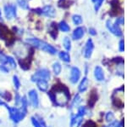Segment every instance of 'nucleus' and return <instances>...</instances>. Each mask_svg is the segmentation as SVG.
Here are the masks:
<instances>
[{
	"mask_svg": "<svg viewBox=\"0 0 127 127\" xmlns=\"http://www.w3.org/2000/svg\"><path fill=\"white\" fill-rule=\"evenodd\" d=\"M0 70L1 71H3V73H8V69L6 68V67H4V66H0Z\"/></svg>",
	"mask_w": 127,
	"mask_h": 127,
	"instance_id": "35",
	"label": "nucleus"
},
{
	"mask_svg": "<svg viewBox=\"0 0 127 127\" xmlns=\"http://www.w3.org/2000/svg\"><path fill=\"white\" fill-rule=\"evenodd\" d=\"M4 14L7 19H12L16 15V7L15 5H6L4 7Z\"/></svg>",
	"mask_w": 127,
	"mask_h": 127,
	"instance_id": "8",
	"label": "nucleus"
},
{
	"mask_svg": "<svg viewBox=\"0 0 127 127\" xmlns=\"http://www.w3.org/2000/svg\"><path fill=\"white\" fill-rule=\"evenodd\" d=\"M41 14L48 17H54L55 16V9L53 6L48 5L45 6L43 9H41Z\"/></svg>",
	"mask_w": 127,
	"mask_h": 127,
	"instance_id": "10",
	"label": "nucleus"
},
{
	"mask_svg": "<svg viewBox=\"0 0 127 127\" xmlns=\"http://www.w3.org/2000/svg\"><path fill=\"white\" fill-rule=\"evenodd\" d=\"M53 69H54V72L55 74L59 75V73H61V69H62V67H61V65L59 64V62H55L54 64V66H53Z\"/></svg>",
	"mask_w": 127,
	"mask_h": 127,
	"instance_id": "19",
	"label": "nucleus"
},
{
	"mask_svg": "<svg viewBox=\"0 0 127 127\" xmlns=\"http://www.w3.org/2000/svg\"><path fill=\"white\" fill-rule=\"evenodd\" d=\"M6 103H4V102H3V101H2V100H0V106L1 105H3V106H4Z\"/></svg>",
	"mask_w": 127,
	"mask_h": 127,
	"instance_id": "37",
	"label": "nucleus"
},
{
	"mask_svg": "<svg viewBox=\"0 0 127 127\" xmlns=\"http://www.w3.org/2000/svg\"><path fill=\"white\" fill-rule=\"evenodd\" d=\"M59 29L62 31V32H69L70 28H69V25L65 21H61L60 23H59Z\"/></svg>",
	"mask_w": 127,
	"mask_h": 127,
	"instance_id": "18",
	"label": "nucleus"
},
{
	"mask_svg": "<svg viewBox=\"0 0 127 127\" xmlns=\"http://www.w3.org/2000/svg\"><path fill=\"white\" fill-rule=\"evenodd\" d=\"M36 85H37V87L40 91H47L48 89V81L45 80V79H37L36 81Z\"/></svg>",
	"mask_w": 127,
	"mask_h": 127,
	"instance_id": "15",
	"label": "nucleus"
},
{
	"mask_svg": "<svg viewBox=\"0 0 127 127\" xmlns=\"http://www.w3.org/2000/svg\"><path fill=\"white\" fill-rule=\"evenodd\" d=\"M13 82H14V85H15V88L16 90H19L20 87V79H18L17 76H14L13 77Z\"/></svg>",
	"mask_w": 127,
	"mask_h": 127,
	"instance_id": "25",
	"label": "nucleus"
},
{
	"mask_svg": "<svg viewBox=\"0 0 127 127\" xmlns=\"http://www.w3.org/2000/svg\"><path fill=\"white\" fill-rule=\"evenodd\" d=\"M80 76H81V72L77 67H73L71 69V73H70V79L69 80L72 84H75L77 81L79 80Z\"/></svg>",
	"mask_w": 127,
	"mask_h": 127,
	"instance_id": "11",
	"label": "nucleus"
},
{
	"mask_svg": "<svg viewBox=\"0 0 127 127\" xmlns=\"http://www.w3.org/2000/svg\"><path fill=\"white\" fill-rule=\"evenodd\" d=\"M125 46H124V40H121L120 42V51H124Z\"/></svg>",
	"mask_w": 127,
	"mask_h": 127,
	"instance_id": "32",
	"label": "nucleus"
},
{
	"mask_svg": "<svg viewBox=\"0 0 127 127\" xmlns=\"http://www.w3.org/2000/svg\"><path fill=\"white\" fill-rule=\"evenodd\" d=\"M50 79V73L48 69L41 68L39 70L36 72V73L32 77V80L33 82H36L37 79H45L48 80Z\"/></svg>",
	"mask_w": 127,
	"mask_h": 127,
	"instance_id": "3",
	"label": "nucleus"
},
{
	"mask_svg": "<svg viewBox=\"0 0 127 127\" xmlns=\"http://www.w3.org/2000/svg\"><path fill=\"white\" fill-rule=\"evenodd\" d=\"M20 102H21V104H22L21 109L26 111V108H27V105H28V102H27V100H26V97H22L21 99H20Z\"/></svg>",
	"mask_w": 127,
	"mask_h": 127,
	"instance_id": "23",
	"label": "nucleus"
},
{
	"mask_svg": "<svg viewBox=\"0 0 127 127\" xmlns=\"http://www.w3.org/2000/svg\"><path fill=\"white\" fill-rule=\"evenodd\" d=\"M94 76L97 81H103L104 79V73L103 69L100 67H96L94 69Z\"/></svg>",
	"mask_w": 127,
	"mask_h": 127,
	"instance_id": "12",
	"label": "nucleus"
},
{
	"mask_svg": "<svg viewBox=\"0 0 127 127\" xmlns=\"http://www.w3.org/2000/svg\"><path fill=\"white\" fill-rule=\"evenodd\" d=\"M117 127H121V126H117Z\"/></svg>",
	"mask_w": 127,
	"mask_h": 127,
	"instance_id": "40",
	"label": "nucleus"
},
{
	"mask_svg": "<svg viewBox=\"0 0 127 127\" xmlns=\"http://www.w3.org/2000/svg\"><path fill=\"white\" fill-rule=\"evenodd\" d=\"M123 23H124V18L120 17V18H118V19L116 20V21H115V23H114V24L120 26V24H123Z\"/></svg>",
	"mask_w": 127,
	"mask_h": 127,
	"instance_id": "31",
	"label": "nucleus"
},
{
	"mask_svg": "<svg viewBox=\"0 0 127 127\" xmlns=\"http://www.w3.org/2000/svg\"><path fill=\"white\" fill-rule=\"evenodd\" d=\"M81 98L80 97V96H79V95H76V96H75V99H74V101H73V102H72V105H71V108H75V106L78 105L80 102H81Z\"/></svg>",
	"mask_w": 127,
	"mask_h": 127,
	"instance_id": "24",
	"label": "nucleus"
},
{
	"mask_svg": "<svg viewBox=\"0 0 127 127\" xmlns=\"http://www.w3.org/2000/svg\"><path fill=\"white\" fill-rule=\"evenodd\" d=\"M72 19H73V22L75 24V25H80V24L82 22V18H81V16L79 15H73Z\"/></svg>",
	"mask_w": 127,
	"mask_h": 127,
	"instance_id": "21",
	"label": "nucleus"
},
{
	"mask_svg": "<svg viewBox=\"0 0 127 127\" xmlns=\"http://www.w3.org/2000/svg\"><path fill=\"white\" fill-rule=\"evenodd\" d=\"M89 33L90 34H92V35H96V31H95V29H93V28H90L89 29Z\"/></svg>",
	"mask_w": 127,
	"mask_h": 127,
	"instance_id": "34",
	"label": "nucleus"
},
{
	"mask_svg": "<svg viewBox=\"0 0 127 127\" xmlns=\"http://www.w3.org/2000/svg\"><path fill=\"white\" fill-rule=\"evenodd\" d=\"M64 48L66 49L67 50H69L71 48V42H70V39H69V38H64Z\"/></svg>",
	"mask_w": 127,
	"mask_h": 127,
	"instance_id": "22",
	"label": "nucleus"
},
{
	"mask_svg": "<svg viewBox=\"0 0 127 127\" xmlns=\"http://www.w3.org/2000/svg\"><path fill=\"white\" fill-rule=\"evenodd\" d=\"M17 2H18L19 5L22 8V9H29V4H28V3H27V1H26V0H17Z\"/></svg>",
	"mask_w": 127,
	"mask_h": 127,
	"instance_id": "20",
	"label": "nucleus"
},
{
	"mask_svg": "<svg viewBox=\"0 0 127 127\" xmlns=\"http://www.w3.org/2000/svg\"><path fill=\"white\" fill-rule=\"evenodd\" d=\"M85 114H86V108L84 107L80 108L77 115L75 116V118H73L72 120H71L70 126L71 127H79L81 126V122H82V120H83V116Z\"/></svg>",
	"mask_w": 127,
	"mask_h": 127,
	"instance_id": "5",
	"label": "nucleus"
},
{
	"mask_svg": "<svg viewBox=\"0 0 127 127\" xmlns=\"http://www.w3.org/2000/svg\"><path fill=\"white\" fill-rule=\"evenodd\" d=\"M20 99H21V98L20 97V96L18 95V94H16V98H15V104L16 105H18V104L20 102Z\"/></svg>",
	"mask_w": 127,
	"mask_h": 127,
	"instance_id": "33",
	"label": "nucleus"
},
{
	"mask_svg": "<svg viewBox=\"0 0 127 127\" xmlns=\"http://www.w3.org/2000/svg\"><path fill=\"white\" fill-rule=\"evenodd\" d=\"M87 86H88V79L87 77H85L84 79H82V81L81 82L79 85V91L81 92H83L85 91L87 89Z\"/></svg>",
	"mask_w": 127,
	"mask_h": 127,
	"instance_id": "16",
	"label": "nucleus"
},
{
	"mask_svg": "<svg viewBox=\"0 0 127 127\" xmlns=\"http://www.w3.org/2000/svg\"><path fill=\"white\" fill-rule=\"evenodd\" d=\"M106 26H107L108 29L114 33V35L116 36H121L122 35V32H121V29L120 28V26L116 25V24H114L113 25L111 20H108L107 22H106Z\"/></svg>",
	"mask_w": 127,
	"mask_h": 127,
	"instance_id": "6",
	"label": "nucleus"
},
{
	"mask_svg": "<svg viewBox=\"0 0 127 127\" xmlns=\"http://www.w3.org/2000/svg\"><path fill=\"white\" fill-rule=\"evenodd\" d=\"M4 107L7 108L8 111H9L10 119H11L15 123L20 122V120H23L24 117L26 116V111L21 109V108H20V109H18V108H10L7 105V104H6Z\"/></svg>",
	"mask_w": 127,
	"mask_h": 127,
	"instance_id": "2",
	"label": "nucleus"
},
{
	"mask_svg": "<svg viewBox=\"0 0 127 127\" xmlns=\"http://www.w3.org/2000/svg\"><path fill=\"white\" fill-rule=\"evenodd\" d=\"M28 95H29L30 102L33 108H37L38 105H39V98H38L37 92L35 91V90H32V91H29Z\"/></svg>",
	"mask_w": 127,
	"mask_h": 127,
	"instance_id": "7",
	"label": "nucleus"
},
{
	"mask_svg": "<svg viewBox=\"0 0 127 127\" xmlns=\"http://www.w3.org/2000/svg\"><path fill=\"white\" fill-rule=\"evenodd\" d=\"M114 124H112V125H110V126H104V127H114Z\"/></svg>",
	"mask_w": 127,
	"mask_h": 127,
	"instance_id": "38",
	"label": "nucleus"
},
{
	"mask_svg": "<svg viewBox=\"0 0 127 127\" xmlns=\"http://www.w3.org/2000/svg\"><path fill=\"white\" fill-rule=\"evenodd\" d=\"M8 62L10 64V66H11L12 68H15L16 67V62H15V59H14L13 57L8 56Z\"/></svg>",
	"mask_w": 127,
	"mask_h": 127,
	"instance_id": "27",
	"label": "nucleus"
},
{
	"mask_svg": "<svg viewBox=\"0 0 127 127\" xmlns=\"http://www.w3.org/2000/svg\"><path fill=\"white\" fill-rule=\"evenodd\" d=\"M59 58L62 61H65V62H69L70 61V57H69V54L67 52H64V51H62V52L59 53Z\"/></svg>",
	"mask_w": 127,
	"mask_h": 127,
	"instance_id": "17",
	"label": "nucleus"
},
{
	"mask_svg": "<svg viewBox=\"0 0 127 127\" xmlns=\"http://www.w3.org/2000/svg\"><path fill=\"white\" fill-rule=\"evenodd\" d=\"M0 19H1V12H0Z\"/></svg>",
	"mask_w": 127,
	"mask_h": 127,
	"instance_id": "39",
	"label": "nucleus"
},
{
	"mask_svg": "<svg viewBox=\"0 0 127 127\" xmlns=\"http://www.w3.org/2000/svg\"><path fill=\"white\" fill-rule=\"evenodd\" d=\"M26 42H27L28 44L35 46L36 48L41 49V50L46 51V52H48V53H50V54H52V55L56 54V52H57V50L54 47H53L52 45L48 44V43L44 42V41L37 39V38H27Z\"/></svg>",
	"mask_w": 127,
	"mask_h": 127,
	"instance_id": "1",
	"label": "nucleus"
},
{
	"mask_svg": "<svg viewBox=\"0 0 127 127\" xmlns=\"http://www.w3.org/2000/svg\"><path fill=\"white\" fill-rule=\"evenodd\" d=\"M84 33H85V30H84L83 27H77L76 29H75L73 32V38L75 40H78V39H81V38L83 37Z\"/></svg>",
	"mask_w": 127,
	"mask_h": 127,
	"instance_id": "13",
	"label": "nucleus"
},
{
	"mask_svg": "<svg viewBox=\"0 0 127 127\" xmlns=\"http://www.w3.org/2000/svg\"><path fill=\"white\" fill-rule=\"evenodd\" d=\"M8 62V56H6L5 55L0 53V63L1 64H6Z\"/></svg>",
	"mask_w": 127,
	"mask_h": 127,
	"instance_id": "28",
	"label": "nucleus"
},
{
	"mask_svg": "<svg viewBox=\"0 0 127 127\" xmlns=\"http://www.w3.org/2000/svg\"><path fill=\"white\" fill-rule=\"evenodd\" d=\"M92 1H93V3H95V10L97 11V10L99 9V8L101 7L103 0H92Z\"/></svg>",
	"mask_w": 127,
	"mask_h": 127,
	"instance_id": "26",
	"label": "nucleus"
},
{
	"mask_svg": "<svg viewBox=\"0 0 127 127\" xmlns=\"http://www.w3.org/2000/svg\"><path fill=\"white\" fill-rule=\"evenodd\" d=\"M113 120H114V114L111 112L108 113L107 115H106V120L109 122V121H112Z\"/></svg>",
	"mask_w": 127,
	"mask_h": 127,
	"instance_id": "30",
	"label": "nucleus"
},
{
	"mask_svg": "<svg viewBox=\"0 0 127 127\" xmlns=\"http://www.w3.org/2000/svg\"><path fill=\"white\" fill-rule=\"evenodd\" d=\"M0 37L3 39H9V38H11L9 31L4 26H0Z\"/></svg>",
	"mask_w": 127,
	"mask_h": 127,
	"instance_id": "14",
	"label": "nucleus"
},
{
	"mask_svg": "<svg viewBox=\"0 0 127 127\" xmlns=\"http://www.w3.org/2000/svg\"><path fill=\"white\" fill-rule=\"evenodd\" d=\"M94 48V44L92 39H88L87 44H86L85 50H84V56L87 59H89L93 54V50Z\"/></svg>",
	"mask_w": 127,
	"mask_h": 127,
	"instance_id": "9",
	"label": "nucleus"
},
{
	"mask_svg": "<svg viewBox=\"0 0 127 127\" xmlns=\"http://www.w3.org/2000/svg\"><path fill=\"white\" fill-rule=\"evenodd\" d=\"M32 125L34 126V127H43L42 125H41V123L38 122V120H36V118H34V117L32 118Z\"/></svg>",
	"mask_w": 127,
	"mask_h": 127,
	"instance_id": "29",
	"label": "nucleus"
},
{
	"mask_svg": "<svg viewBox=\"0 0 127 127\" xmlns=\"http://www.w3.org/2000/svg\"><path fill=\"white\" fill-rule=\"evenodd\" d=\"M54 100L56 101V103L59 106H64L68 102L69 96L66 92L63 91H59L55 93V98Z\"/></svg>",
	"mask_w": 127,
	"mask_h": 127,
	"instance_id": "4",
	"label": "nucleus"
},
{
	"mask_svg": "<svg viewBox=\"0 0 127 127\" xmlns=\"http://www.w3.org/2000/svg\"><path fill=\"white\" fill-rule=\"evenodd\" d=\"M0 96H1V97H3V98H7V97H6V92H3V91H0Z\"/></svg>",
	"mask_w": 127,
	"mask_h": 127,
	"instance_id": "36",
	"label": "nucleus"
}]
</instances>
